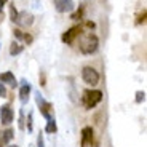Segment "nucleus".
<instances>
[{
  "mask_svg": "<svg viewBox=\"0 0 147 147\" xmlns=\"http://www.w3.org/2000/svg\"><path fill=\"white\" fill-rule=\"evenodd\" d=\"M77 40H78V50L85 56L94 55L98 51V48H99V37L96 35L94 32H91V30L90 32H83Z\"/></svg>",
  "mask_w": 147,
  "mask_h": 147,
  "instance_id": "1",
  "label": "nucleus"
},
{
  "mask_svg": "<svg viewBox=\"0 0 147 147\" xmlns=\"http://www.w3.org/2000/svg\"><path fill=\"white\" fill-rule=\"evenodd\" d=\"M102 98L104 96L101 90H85L82 93V106L85 107V110H91L102 101Z\"/></svg>",
  "mask_w": 147,
  "mask_h": 147,
  "instance_id": "2",
  "label": "nucleus"
},
{
  "mask_svg": "<svg viewBox=\"0 0 147 147\" xmlns=\"http://www.w3.org/2000/svg\"><path fill=\"white\" fill-rule=\"evenodd\" d=\"M35 102H37V107H38V110H40L42 117L45 118V120H48V118L55 117V109H53V104L50 102V101H47L43 98V94H42L40 91L35 93Z\"/></svg>",
  "mask_w": 147,
  "mask_h": 147,
  "instance_id": "3",
  "label": "nucleus"
},
{
  "mask_svg": "<svg viewBox=\"0 0 147 147\" xmlns=\"http://www.w3.org/2000/svg\"><path fill=\"white\" fill-rule=\"evenodd\" d=\"M83 32H85V26H83V24H75V26L69 27L66 32H63V35H61V42L66 43V45H74L75 42H77V38Z\"/></svg>",
  "mask_w": 147,
  "mask_h": 147,
  "instance_id": "4",
  "label": "nucleus"
},
{
  "mask_svg": "<svg viewBox=\"0 0 147 147\" xmlns=\"http://www.w3.org/2000/svg\"><path fill=\"white\" fill-rule=\"evenodd\" d=\"M80 75H82V80L88 85V86H91V88H93V86H96V85H99L101 75H99V72H98L94 67H91V66H83V67H82Z\"/></svg>",
  "mask_w": 147,
  "mask_h": 147,
  "instance_id": "5",
  "label": "nucleus"
},
{
  "mask_svg": "<svg viewBox=\"0 0 147 147\" xmlns=\"http://www.w3.org/2000/svg\"><path fill=\"white\" fill-rule=\"evenodd\" d=\"M80 147H98L94 138V129L91 126H83L80 133Z\"/></svg>",
  "mask_w": 147,
  "mask_h": 147,
  "instance_id": "6",
  "label": "nucleus"
},
{
  "mask_svg": "<svg viewBox=\"0 0 147 147\" xmlns=\"http://www.w3.org/2000/svg\"><path fill=\"white\" fill-rule=\"evenodd\" d=\"M15 120V110L10 104H3L0 106V123L3 126H10Z\"/></svg>",
  "mask_w": 147,
  "mask_h": 147,
  "instance_id": "7",
  "label": "nucleus"
},
{
  "mask_svg": "<svg viewBox=\"0 0 147 147\" xmlns=\"http://www.w3.org/2000/svg\"><path fill=\"white\" fill-rule=\"evenodd\" d=\"M18 86H19V91H18L19 101H21V104H27L29 102V98H30V93H32V85L22 78L18 83Z\"/></svg>",
  "mask_w": 147,
  "mask_h": 147,
  "instance_id": "8",
  "label": "nucleus"
},
{
  "mask_svg": "<svg viewBox=\"0 0 147 147\" xmlns=\"http://www.w3.org/2000/svg\"><path fill=\"white\" fill-rule=\"evenodd\" d=\"M15 24L21 29V27H30L34 24V15L29 13L27 10L24 11H18V16H16Z\"/></svg>",
  "mask_w": 147,
  "mask_h": 147,
  "instance_id": "9",
  "label": "nucleus"
},
{
  "mask_svg": "<svg viewBox=\"0 0 147 147\" xmlns=\"http://www.w3.org/2000/svg\"><path fill=\"white\" fill-rule=\"evenodd\" d=\"M13 37H15L16 42H19V43H26V45H32L34 43V37L30 35L29 32L21 30L19 27H15V29H13Z\"/></svg>",
  "mask_w": 147,
  "mask_h": 147,
  "instance_id": "10",
  "label": "nucleus"
},
{
  "mask_svg": "<svg viewBox=\"0 0 147 147\" xmlns=\"http://www.w3.org/2000/svg\"><path fill=\"white\" fill-rule=\"evenodd\" d=\"M55 8L58 13H70L75 10L74 0H55Z\"/></svg>",
  "mask_w": 147,
  "mask_h": 147,
  "instance_id": "11",
  "label": "nucleus"
},
{
  "mask_svg": "<svg viewBox=\"0 0 147 147\" xmlns=\"http://www.w3.org/2000/svg\"><path fill=\"white\" fill-rule=\"evenodd\" d=\"M0 83L8 85L11 88H16L18 86V78L15 77V74L7 70V72H0Z\"/></svg>",
  "mask_w": 147,
  "mask_h": 147,
  "instance_id": "12",
  "label": "nucleus"
},
{
  "mask_svg": "<svg viewBox=\"0 0 147 147\" xmlns=\"http://www.w3.org/2000/svg\"><path fill=\"white\" fill-rule=\"evenodd\" d=\"M13 138H15V129L13 128L3 129V131L0 133V146H8V144H11Z\"/></svg>",
  "mask_w": 147,
  "mask_h": 147,
  "instance_id": "13",
  "label": "nucleus"
},
{
  "mask_svg": "<svg viewBox=\"0 0 147 147\" xmlns=\"http://www.w3.org/2000/svg\"><path fill=\"white\" fill-rule=\"evenodd\" d=\"M10 55L11 56H18V55H21L22 51H24V45L22 43H19V42H16V40H13L10 43Z\"/></svg>",
  "mask_w": 147,
  "mask_h": 147,
  "instance_id": "14",
  "label": "nucleus"
},
{
  "mask_svg": "<svg viewBox=\"0 0 147 147\" xmlns=\"http://www.w3.org/2000/svg\"><path fill=\"white\" fill-rule=\"evenodd\" d=\"M45 131H47L48 134H55V133H58V125H56L55 117H51V118H48V120H47V126H45Z\"/></svg>",
  "mask_w": 147,
  "mask_h": 147,
  "instance_id": "15",
  "label": "nucleus"
},
{
  "mask_svg": "<svg viewBox=\"0 0 147 147\" xmlns=\"http://www.w3.org/2000/svg\"><path fill=\"white\" fill-rule=\"evenodd\" d=\"M83 15H85V5H80L78 10L70 15V19H72V21H82V19H83Z\"/></svg>",
  "mask_w": 147,
  "mask_h": 147,
  "instance_id": "16",
  "label": "nucleus"
},
{
  "mask_svg": "<svg viewBox=\"0 0 147 147\" xmlns=\"http://www.w3.org/2000/svg\"><path fill=\"white\" fill-rule=\"evenodd\" d=\"M8 10H10V19L15 22L16 16H18V10H16V7H15V2H11V3L8 5Z\"/></svg>",
  "mask_w": 147,
  "mask_h": 147,
  "instance_id": "17",
  "label": "nucleus"
},
{
  "mask_svg": "<svg viewBox=\"0 0 147 147\" xmlns=\"http://www.w3.org/2000/svg\"><path fill=\"white\" fill-rule=\"evenodd\" d=\"M134 101H136V104H142L146 101V91H141V90L136 91V99Z\"/></svg>",
  "mask_w": 147,
  "mask_h": 147,
  "instance_id": "18",
  "label": "nucleus"
},
{
  "mask_svg": "<svg viewBox=\"0 0 147 147\" xmlns=\"http://www.w3.org/2000/svg\"><path fill=\"white\" fill-rule=\"evenodd\" d=\"M32 129H34V115L32 112H29V115H27V131L32 133Z\"/></svg>",
  "mask_w": 147,
  "mask_h": 147,
  "instance_id": "19",
  "label": "nucleus"
},
{
  "mask_svg": "<svg viewBox=\"0 0 147 147\" xmlns=\"http://www.w3.org/2000/svg\"><path fill=\"white\" fill-rule=\"evenodd\" d=\"M37 147H45V138H43L42 133L37 136Z\"/></svg>",
  "mask_w": 147,
  "mask_h": 147,
  "instance_id": "20",
  "label": "nucleus"
},
{
  "mask_svg": "<svg viewBox=\"0 0 147 147\" xmlns=\"http://www.w3.org/2000/svg\"><path fill=\"white\" fill-rule=\"evenodd\" d=\"M7 94H8V91H7V86H5L3 83H0V98L3 99V98H7Z\"/></svg>",
  "mask_w": 147,
  "mask_h": 147,
  "instance_id": "21",
  "label": "nucleus"
},
{
  "mask_svg": "<svg viewBox=\"0 0 147 147\" xmlns=\"http://www.w3.org/2000/svg\"><path fill=\"white\" fill-rule=\"evenodd\" d=\"M144 22H146V10H142V13L139 15V18H138L136 24L139 26V24H144Z\"/></svg>",
  "mask_w": 147,
  "mask_h": 147,
  "instance_id": "22",
  "label": "nucleus"
},
{
  "mask_svg": "<svg viewBox=\"0 0 147 147\" xmlns=\"http://www.w3.org/2000/svg\"><path fill=\"white\" fill-rule=\"evenodd\" d=\"M24 110H21L19 112V129H24Z\"/></svg>",
  "mask_w": 147,
  "mask_h": 147,
  "instance_id": "23",
  "label": "nucleus"
},
{
  "mask_svg": "<svg viewBox=\"0 0 147 147\" xmlns=\"http://www.w3.org/2000/svg\"><path fill=\"white\" fill-rule=\"evenodd\" d=\"M8 3V0H0V15H3V7Z\"/></svg>",
  "mask_w": 147,
  "mask_h": 147,
  "instance_id": "24",
  "label": "nucleus"
},
{
  "mask_svg": "<svg viewBox=\"0 0 147 147\" xmlns=\"http://www.w3.org/2000/svg\"><path fill=\"white\" fill-rule=\"evenodd\" d=\"M40 85H42V86L47 85V80H45V74L43 72H40Z\"/></svg>",
  "mask_w": 147,
  "mask_h": 147,
  "instance_id": "25",
  "label": "nucleus"
},
{
  "mask_svg": "<svg viewBox=\"0 0 147 147\" xmlns=\"http://www.w3.org/2000/svg\"><path fill=\"white\" fill-rule=\"evenodd\" d=\"M8 147H19V146H16V144H8Z\"/></svg>",
  "mask_w": 147,
  "mask_h": 147,
  "instance_id": "26",
  "label": "nucleus"
},
{
  "mask_svg": "<svg viewBox=\"0 0 147 147\" xmlns=\"http://www.w3.org/2000/svg\"><path fill=\"white\" fill-rule=\"evenodd\" d=\"M0 48H2V43H0Z\"/></svg>",
  "mask_w": 147,
  "mask_h": 147,
  "instance_id": "27",
  "label": "nucleus"
}]
</instances>
